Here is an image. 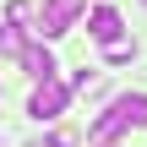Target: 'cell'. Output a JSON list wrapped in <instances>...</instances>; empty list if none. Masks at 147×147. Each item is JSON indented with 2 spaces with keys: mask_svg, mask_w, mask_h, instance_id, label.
<instances>
[{
  "mask_svg": "<svg viewBox=\"0 0 147 147\" xmlns=\"http://www.w3.org/2000/svg\"><path fill=\"white\" fill-rule=\"evenodd\" d=\"M104 60H109V65H125V60H136V44H131V38H109V44H104Z\"/></svg>",
  "mask_w": 147,
  "mask_h": 147,
  "instance_id": "6",
  "label": "cell"
},
{
  "mask_svg": "<svg viewBox=\"0 0 147 147\" xmlns=\"http://www.w3.org/2000/svg\"><path fill=\"white\" fill-rule=\"evenodd\" d=\"M87 38H98V44L120 38V11H115V5H93V11H87Z\"/></svg>",
  "mask_w": 147,
  "mask_h": 147,
  "instance_id": "5",
  "label": "cell"
},
{
  "mask_svg": "<svg viewBox=\"0 0 147 147\" xmlns=\"http://www.w3.org/2000/svg\"><path fill=\"white\" fill-rule=\"evenodd\" d=\"M142 5H147V0H142Z\"/></svg>",
  "mask_w": 147,
  "mask_h": 147,
  "instance_id": "10",
  "label": "cell"
},
{
  "mask_svg": "<svg viewBox=\"0 0 147 147\" xmlns=\"http://www.w3.org/2000/svg\"><path fill=\"white\" fill-rule=\"evenodd\" d=\"M136 125H147V93H125V98H115L109 115H104L87 136H93V142H115V136H125V131H136Z\"/></svg>",
  "mask_w": 147,
  "mask_h": 147,
  "instance_id": "1",
  "label": "cell"
},
{
  "mask_svg": "<svg viewBox=\"0 0 147 147\" xmlns=\"http://www.w3.org/2000/svg\"><path fill=\"white\" fill-rule=\"evenodd\" d=\"M98 147H115V142H98Z\"/></svg>",
  "mask_w": 147,
  "mask_h": 147,
  "instance_id": "9",
  "label": "cell"
},
{
  "mask_svg": "<svg viewBox=\"0 0 147 147\" xmlns=\"http://www.w3.org/2000/svg\"><path fill=\"white\" fill-rule=\"evenodd\" d=\"M27 147H71L65 136H38V142H27Z\"/></svg>",
  "mask_w": 147,
  "mask_h": 147,
  "instance_id": "8",
  "label": "cell"
},
{
  "mask_svg": "<svg viewBox=\"0 0 147 147\" xmlns=\"http://www.w3.org/2000/svg\"><path fill=\"white\" fill-rule=\"evenodd\" d=\"M5 22H11V27H27V22H38V16H33L27 0H11V5H5Z\"/></svg>",
  "mask_w": 147,
  "mask_h": 147,
  "instance_id": "7",
  "label": "cell"
},
{
  "mask_svg": "<svg viewBox=\"0 0 147 147\" xmlns=\"http://www.w3.org/2000/svg\"><path fill=\"white\" fill-rule=\"evenodd\" d=\"M16 60H22V71H27L33 82H44V76H55V71H60V65H55V55H49L44 44H22V49H16Z\"/></svg>",
  "mask_w": 147,
  "mask_h": 147,
  "instance_id": "4",
  "label": "cell"
},
{
  "mask_svg": "<svg viewBox=\"0 0 147 147\" xmlns=\"http://www.w3.org/2000/svg\"><path fill=\"white\" fill-rule=\"evenodd\" d=\"M76 11H82V0H44V11H38V33L44 38H60V33H71V22H76Z\"/></svg>",
  "mask_w": 147,
  "mask_h": 147,
  "instance_id": "3",
  "label": "cell"
},
{
  "mask_svg": "<svg viewBox=\"0 0 147 147\" xmlns=\"http://www.w3.org/2000/svg\"><path fill=\"white\" fill-rule=\"evenodd\" d=\"M65 109H71V82H60V76H44L33 87V98H27V115L33 120H60Z\"/></svg>",
  "mask_w": 147,
  "mask_h": 147,
  "instance_id": "2",
  "label": "cell"
}]
</instances>
